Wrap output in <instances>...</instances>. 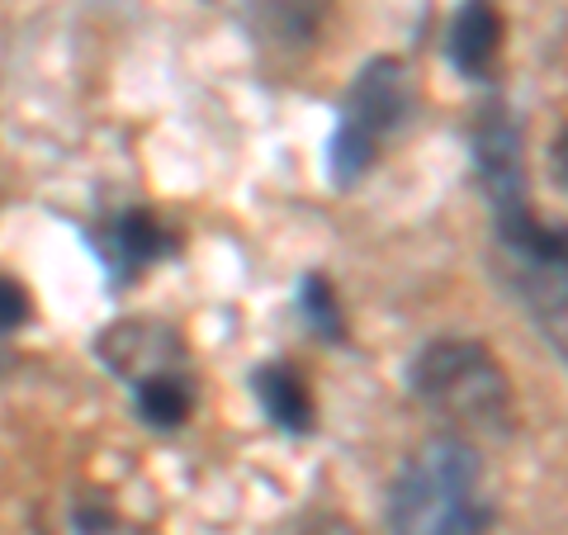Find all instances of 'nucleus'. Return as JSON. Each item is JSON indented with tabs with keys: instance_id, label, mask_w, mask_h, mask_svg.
Returning <instances> with one entry per match:
<instances>
[{
	"instance_id": "obj_1",
	"label": "nucleus",
	"mask_w": 568,
	"mask_h": 535,
	"mask_svg": "<svg viewBox=\"0 0 568 535\" xmlns=\"http://www.w3.org/2000/svg\"><path fill=\"white\" fill-rule=\"evenodd\" d=\"M493 497L474 441L459 432L426 436L388 488L394 535H488Z\"/></svg>"
},
{
	"instance_id": "obj_2",
	"label": "nucleus",
	"mask_w": 568,
	"mask_h": 535,
	"mask_svg": "<svg viewBox=\"0 0 568 535\" xmlns=\"http://www.w3.org/2000/svg\"><path fill=\"white\" fill-rule=\"evenodd\" d=\"M407 394L426 413L446 417L469 432H507L511 422V384L484 342L436 336L407 361Z\"/></svg>"
},
{
	"instance_id": "obj_3",
	"label": "nucleus",
	"mask_w": 568,
	"mask_h": 535,
	"mask_svg": "<svg viewBox=\"0 0 568 535\" xmlns=\"http://www.w3.org/2000/svg\"><path fill=\"white\" fill-rule=\"evenodd\" d=\"M407 114H413V81H407V67L394 58H375L361 77H355L351 95L342 104V123L332 133L327 148V171L336 185H355L361 175H369V166L379 162V152L388 148Z\"/></svg>"
},
{
	"instance_id": "obj_4",
	"label": "nucleus",
	"mask_w": 568,
	"mask_h": 535,
	"mask_svg": "<svg viewBox=\"0 0 568 535\" xmlns=\"http://www.w3.org/2000/svg\"><path fill=\"white\" fill-rule=\"evenodd\" d=\"M100 361L110 365L119 380H142L156 370H175L185 365V346L166 323H148V317H123L110 332L100 336Z\"/></svg>"
},
{
	"instance_id": "obj_5",
	"label": "nucleus",
	"mask_w": 568,
	"mask_h": 535,
	"mask_svg": "<svg viewBox=\"0 0 568 535\" xmlns=\"http://www.w3.org/2000/svg\"><path fill=\"white\" fill-rule=\"evenodd\" d=\"M95 246H100L104 265H110L119 280H133V275L148 271V265L171 256L175 238H171V228L156 219L152 209H123V213H114V219L95 233Z\"/></svg>"
},
{
	"instance_id": "obj_6",
	"label": "nucleus",
	"mask_w": 568,
	"mask_h": 535,
	"mask_svg": "<svg viewBox=\"0 0 568 535\" xmlns=\"http://www.w3.org/2000/svg\"><path fill=\"white\" fill-rule=\"evenodd\" d=\"M503 10L493 0H465L459 14L450 20V33H446V52L450 62L465 71L469 81H484L488 71L497 67V52H503Z\"/></svg>"
},
{
	"instance_id": "obj_7",
	"label": "nucleus",
	"mask_w": 568,
	"mask_h": 535,
	"mask_svg": "<svg viewBox=\"0 0 568 535\" xmlns=\"http://www.w3.org/2000/svg\"><path fill=\"white\" fill-rule=\"evenodd\" d=\"M252 394L261 403V413L271 417L280 432H290V436H308L313 432V422H317V403H313V388L308 380L298 374L294 365H261L252 374Z\"/></svg>"
},
{
	"instance_id": "obj_8",
	"label": "nucleus",
	"mask_w": 568,
	"mask_h": 535,
	"mask_svg": "<svg viewBox=\"0 0 568 535\" xmlns=\"http://www.w3.org/2000/svg\"><path fill=\"white\" fill-rule=\"evenodd\" d=\"M129 388H133V413L148 422L152 432H181L194 413V403H200V388H194V374L185 365L142 374Z\"/></svg>"
},
{
	"instance_id": "obj_9",
	"label": "nucleus",
	"mask_w": 568,
	"mask_h": 535,
	"mask_svg": "<svg viewBox=\"0 0 568 535\" xmlns=\"http://www.w3.org/2000/svg\"><path fill=\"white\" fill-rule=\"evenodd\" d=\"M298 313L308 317V327L323 336V342H346V323H342V309H336V294L323 275H308L298 284Z\"/></svg>"
},
{
	"instance_id": "obj_10",
	"label": "nucleus",
	"mask_w": 568,
	"mask_h": 535,
	"mask_svg": "<svg viewBox=\"0 0 568 535\" xmlns=\"http://www.w3.org/2000/svg\"><path fill=\"white\" fill-rule=\"evenodd\" d=\"M67 535H129V522H123L119 507L104 493H85V497H71Z\"/></svg>"
},
{
	"instance_id": "obj_11",
	"label": "nucleus",
	"mask_w": 568,
	"mask_h": 535,
	"mask_svg": "<svg viewBox=\"0 0 568 535\" xmlns=\"http://www.w3.org/2000/svg\"><path fill=\"white\" fill-rule=\"evenodd\" d=\"M24 323H29V290L14 275L0 271V342Z\"/></svg>"
},
{
	"instance_id": "obj_12",
	"label": "nucleus",
	"mask_w": 568,
	"mask_h": 535,
	"mask_svg": "<svg viewBox=\"0 0 568 535\" xmlns=\"http://www.w3.org/2000/svg\"><path fill=\"white\" fill-rule=\"evenodd\" d=\"M10 365H14V355H10V351H6V342H0V374H6V370H10Z\"/></svg>"
}]
</instances>
